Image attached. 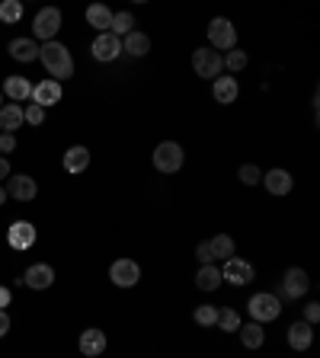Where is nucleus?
Returning a JSON list of instances; mask_svg holds the SVG:
<instances>
[{
  "mask_svg": "<svg viewBox=\"0 0 320 358\" xmlns=\"http://www.w3.org/2000/svg\"><path fill=\"white\" fill-rule=\"evenodd\" d=\"M240 183H244V186H256V183H263L260 167H253V163H244V167H240Z\"/></svg>",
  "mask_w": 320,
  "mask_h": 358,
  "instance_id": "obj_33",
  "label": "nucleus"
},
{
  "mask_svg": "<svg viewBox=\"0 0 320 358\" xmlns=\"http://www.w3.org/2000/svg\"><path fill=\"white\" fill-rule=\"evenodd\" d=\"M10 55L17 61H35L39 58V45H35L33 39H13V42H10Z\"/></svg>",
  "mask_w": 320,
  "mask_h": 358,
  "instance_id": "obj_26",
  "label": "nucleus"
},
{
  "mask_svg": "<svg viewBox=\"0 0 320 358\" xmlns=\"http://www.w3.org/2000/svg\"><path fill=\"white\" fill-rule=\"evenodd\" d=\"M132 26H135V17H132L128 10H125V13H112V26H109V33L122 39V35L132 33Z\"/></svg>",
  "mask_w": 320,
  "mask_h": 358,
  "instance_id": "obj_28",
  "label": "nucleus"
},
{
  "mask_svg": "<svg viewBox=\"0 0 320 358\" xmlns=\"http://www.w3.org/2000/svg\"><path fill=\"white\" fill-rule=\"evenodd\" d=\"M208 250L215 259H224V262H228V259L234 256V240H231L228 233H215L208 240Z\"/></svg>",
  "mask_w": 320,
  "mask_h": 358,
  "instance_id": "obj_27",
  "label": "nucleus"
},
{
  "mask_svg": "<svg viewBox=\"0 0 320 358\" xmlns=\"http://www.w3.org/2000/svg\"><path fill=\"white\" fill-rule=\"evenodd\" d=\"M195 285L202 288V292H215L221 285V269L211 262V266H199V272H195Z\"/></svg>",
  "mask_w": 320,
  "mask_h": 358,
  "instance_id": "obj_25",
  "label": "nucleus"
},
{
  "mask_svg": "<svg viewBox=\"0 0 320 358\" xmlns=\"http://www.w3.org/2000/svg\"><path fill=\"white\" fill-rule=\"evenodd\" d=\"M0 19L3 23H19L23 19V3L19 0H3L0 3Z\"/></svg>",
  "mask_w": 320,
  "mask_h": 358,
  "instance_id": "obj_29",
  "label": "nucleus"
},
{
  "mask_svg": "<svg viewBox=\"0 0 320 358\" xmlns=\"http://www.w3.org/2000/svg\"><path fill=\"white\" fill-rule=\"evenodd\" d=\"M195 259H199L202 266H211V262H215V256H211V250H208V240H202L195 247Z\"/></svg>",
  "mask_w": 320,
  "mask_h": 358,
  "instance_id": "obj_35",
  "label": "nucleus"
},
{
  "mask_svg": "<svg viewBox=\"0 0 320 358\" xmlns=\"http://www.w3.org/2000/svg\"><path fill=\"white\" fill-rule=\"evenodd\" d=\"M3 202H7V189H3V186H0V205H3Z\"/></svg>",
  "mask_w": 320,
  "mask_h": 358,
  "instance_id": "obj_41",
  "label": "nucleus"
},
{
  "mask_svg": "<svg viewBox=\"0 0 320 358\" xmlns=\"http://www.w3.org/2000/svg\"><path fill=\"white\" fill-rule=\"evenodd\" d=\"M237 333H240V342H244L247 349H260L263 342H266L263 323H240L237 326Z\"/></svg>",
  "mask_w": 320,
  "mask_h": 358,
  "instance_id": "obj_24",
  "label": "nucleus"
},
{
  "mask_svg": "<svg viewBox=\"0 0 320 358\" xmlns=\"http://www.w3.org/2000/svg\"><path fill=\"white\" fill-rule=\"evenodd\" d=\"M308 288H311V278H308V272L304 269H288L285 278H282V294L292 301H298L301 294H308Z\"/></svg>",
  "mask_w": 320,
  "mask_h": 358,
  "instance_id": "obj_10",
  "label": "nucleus"
},
{
  "mask_svg": "<svg viewBox=\"0 0 320 358\" xmlns=\"http://www.w3.org/2000/svg\"><path fill=\"white\" fill-rule=\"evenodd\" d=\"M23 282L29 285V288H35V292H45V288L55 285V269L45 266V262H33V266L26 269Z\"/></svg>",
  "mask_w": 320,
  "mask_h": 358,
  "instance_id": "obj_11",
  "label": "nucleus"
},
{
  "mask_svg": "<svg viewBox=\"0 0 320 358\" xmlns=\"http://www.w3.org/2000/svg\"><path fill=\"white\" fill-rule=\"evenodd\" d=\"M221 58H224V67H228V71H244L247 67V51H237V48H231L228 55H221Z\"/></svg>",
  "mask_w": 320,
  "mask_h": 358,
  "instance_id": "obj_32",
  "label": "nucleus"
},
{
  "mask_svg": "<svg viewBox=\"0 0 320 358\" xmlns=\"http://www.w3.org/2000/svg\"><path fill=\"white\" fill-rule=\"evenodd\" d=\"M23 106L19 102H7V106H0V128H3V134H13L19 125H23Z\"/></svg>",
  "mask_w": 320,
  "mask_h": 358,
  "instance_id": "obj_18",
  "label": "nucleus"
},
{
  "mask_svg": "<svg viewBox=\"0 0 320 358\" xmlns=\"http://www.w3.org/2000/svg\"><path fill=\"white\" fill-rule=\"evenodd\" d=\"M311 342H314V326L311 323H292L288 326V346L295 352H304V349H311Z\"/></svg>",
  "mask_w": 320,
  "mask_h": 358,
  "instance_id": "obj_15",
  "label": "nucleus"
},
{
  "mask_svg": "<svg viewBox=\"0 0 320 358\" xmlns=\"http://www.w3.org/2000/svg\"><path fill=\"white\" fill-rule=\"evenodd\" d=\"M39 61L45 64L51 80H58V84L68 80V77H74V58H71V51L61 42H45L42 48H39Z\"/></svg>",
  "mask_w": 320,
  "mask_h": 358,
  "instance_id": "obj_1",
  "label": "nucleus"
},
{
  "mask_svg": "<svg viewBox=\"0 0 320 358\" xmlns=\"http://www.w3.org/2000/svg\"><path fill=\"white\" fill-rule=\"evenodd\" d=\"M10 333V314L7 310H0V339Z\"/></svg>",
  "mask_w": 320,
  "mask_h": 358,
  "instance_id": "obj_38",
  "label": "nucleus"
},
{
  "mask_svg": "<svg viewBox=\"0 0 320 358\" xmlns=\"http://www.w3.org/2000/svg\"><path fill=\"white\" fill-rule=\"evenodd\" d=\"M122 51H128L132 58H144V55L151 51V39L144 33H138V29H132V33L125 35V42H122Z\"/></svg>",
  "mask_w": 320,
  "mask_h": 358,
  "instance_id": "obj_21",
  "label": "nucleus"
},
{
  "mask_svg": "<svg viewBox=\"0 0 320 358\" xmlns=\"http://www.w3.org/2000/svg\"><path fill=\"white\" fill-rule=\"evenodd\" d=\"M80 352L87 358H100L106 352V333L103 330H84L80 333Z\"/></svg>",
  "mask_w": 320,
  "mask_h": 358,
  "instance_id": "obj_16",
  "label": "nucleus"
},
{
  "mask_svg": "<svg viewBox=\"0 0 320 358\" xmlns=\"http://www.w3.org/2000/svg\"><path fill=\"white\" fill-rule=\"evenodd\" d=\"M195 323L215 326L218 323V307H215V304H199V307H195Z\"/></svg>",
  "mask_w": 320,
  "mask_h": 358,
  "instance_id": "obj_30",
  "label": "nucleus"
},
{
  "mask_svg": "<svg viewBox=\"0 0 320 358\" xmlns=\"http://www.w3.org/2000/svg\"><path fill=\"white\" fill-rule=\"evenodd\" d=\"M7 195L17 202H33L35 195H39V186H35L33 176H13V179H7Z\"/></svg>",
  "mask_w": 320,
  "mask_h": 358,
  "instance_id": "obj_12",
  "label": "nucleus"
},
{
  "mask_svg": "<svg viewBox=\"0 0 320 358\" xmlns=\"http://www.w3.org/2000/svg\"><path fill=\"white\" fill-rule=\"evenodd\" d=\"M263 186L272 195H288L292 192V173L288 170H269V173H263Z\"/></svg>",
  "mask_w": 320,
  "mask_h": 358,
  "instance_id": "obj_17",
  "label": "nucleus"
},
{
  "mask_svg": "<svg viewBox=\"0 0 320 358\" xmlns=\"http://www.w3.org/2000/svg\"><path fill=\"white\" fill-rule=\"evenodd\" d=\"M7 176H10V163L0 157V179H7Z\"/></svg>",
  "mask_w": 320,
  "mask_h": 358,
  "instance_id": "obj_40",
  "label": "nucleus"
},
{
  "mask_svg": "<svg viewBox=\"0 0 320 358\" xmlns=\"http://www.w3.org/2000/svg\"><path fill=\"white\" fill-rule=\"evenodd\" d=\"M215 326H221V330H228V333H234L237 326H240V314H237V310H231V307L218 310V323H215Z\"/></svg>",
  "mask_w": 320,
  "mask_h": 358,
  "instance_id": "obj_31",
  "label": "nucleus"
},
{
  "mask_svg": "<svg viewBox=\"0 0 320 358\" xmlns=\"http://www.w3.org/2000/svg\"><path fill=\"white\" fill-rule=\"evenodd\" d=\"M3 93H7L13 102H23V100H29V96H33V84H29L26 77H7Z\"/></svg>",
  "mask_w": 320,
  "mask_h": 358,
  "instance_id": "obj_23",
  "label": "nucleus"
},
{
  "mask_svg": "<svg viewBox=\"0 0 320 358\" xmlns=\"http://www.w3.org/2000/svg\"><path fill=\"white\" fill-rule=\"evenodd\" d=\"M208 48H215L221 55V51H231L237 45V29H234V23L231 19H224V17H215L208 23Z\"/></svg>",
  "mask_w": 320,
  "mask_h": 358,
  "instance_id": "obj_3",
  "label": "nucleus"
},
{
  "mask_svg": "<svg viewBox=\"0 0 320 358\" xmlns=\"http://www.w3.org/2000/svg\"><path fill=\"white\" fill-rule=\"evenodd\" d=\"M317 320H320V304H314V301H311V304H308V307H304V323H317Z\"/></svg>",
  "mask_w": 320,
  "mask_h": 358,
  "instance_id": "obj_36",
  "label": "nucleus"
},
{
  "mask_svg": "<svg viewBox=\"0 0 320 358\" xmlns=\"http://www.w3.org/2000/svg\"><path fill=\"white\" fill-rule=\"evenodd\" d=\"M211 93H215V100H218L221 106H231V102L237 100L240 87H237L234 77H215V87H211Z\"/></svg>",
  "mask_w": 320,
  "mask_h": 358,
  "instance_id": "obj_19",
  "label": "nucleus"
},
{
  "mask_svg": "<svg viewBox=\"0 0 320 358\" xmlns=\"http://www.w3.org/2000/svg\"><path fill=\"white\" fill-rule=\"evenodd\" d=\"M253 266L247 262V259H237V256H231L228 262H224V269H221V282H231V285H247V282H253Z\"/></svg>",
  "mask_w": 320,
  "mask_h": 358,
  "instance_id": "obj_9",
  "label": "nucleus"
},
{
  "mask_svg": "<svg viewBox=\"0 0 320 358\" xmlns=\"http://www.w3.org/2000/svg\"><path fill=\"white\" fill-rule=\"evenodd\" d=\"M138 278H141V266L135 259H116L109 266V282L118 288H135Z\"/></svg>",
  "mask_w": 320,
  "mask_h": 358,
  "instance_id": "obj_7",
  "label": "nucleus"
},
{
  "mask_svg": "<svg viewBox=\"0 0 320 358\" xmlns=\"http://www.w3.org/2000/svg\"><path fill=\"white\" fill-rule=\"evenodd\" d=\"M33 102L35 106H55V102H61V84L58 80H42V84H35L33 87Z\"/></svg>",
  "mask_w": 320,
  "mask_h": 358,
  "instance_id": "obj_14",
  "label": "nucleus"
},
{
  "mask_svg": "<svg viewBox=\"0 0 320 358\" xmlns=\"http://www.w3.org/2000/svg\"><path fill=\"white\" fill-rule=\"evenodd\" d=\"M7 243L13 250H29L35 243V227L29 224V221H13L7 231Z\"/></svg>",
  "mask_w": 320,
  "mask_h": 358,
  "instance_id": "obj_13",
  "label": "nucleus"
},
{
  "mask_svg": "<svg viewBox=\"0 0 320 358\" xmlns=\"http://www.w3.org/2000/svg\"><path fill=\"white\" fill-rule=\"evenodd\" d=\"M87 167H90V150H87L84 144L68 147V154H64V170H68V173H84Z\"/></svg>",
  "mask_w": 320,
  "mask_h": 358,
  "instance_id": "obj_20",
  "label": "nucleus"
},
{
  "mask_svg": "<svg viewBox=\"0 0 320 358\" xmlns=\"http://www.w3.org/2000/svg\"><path fill=\"white\" fill-rule=\"evenodd\" d=\"M23 118L29 122V125H42L45 109H42V106H35V102H33V106H26V109H23Z\"/></svg>",
  "mask_w": 320,
  "mask_h": 358,
  "instance_id": "obj_34",
  "label": "nucleus"
},
{
  "mask_svg": "<svg viewBox=\"0 0 320 358\" xmlns=\"http://www.w3.org/2000/svg\"><path fill=\"white\" fill-rule=\"evenodd\" d=\"M183 160H186V154L177 141H163L154 147V167H157L160 173H177V170L183 167Z\"/></svg>",
  "mask_w": 320,
  "mask_h": 358,
  "instance_id": "obj_4",
  "label": "nucleus"
},
{
  "mask_svg": "<svg viewBox=\"0 0 320 358\" xmlns=\"http://www.w3.org/2000/svg\"><path fill=\"white\" fill-rule=\"evenodd\" d=\"M247 310H250L253 323H269V320H276V316L282 314V304H278L276 294L260 292V294H253V298L247 301Z\"/></svg>",
  "mask_w": 320,
  "mask_h": 358,
  "instance_id": "obj_2",
  "label": "nucleus"
},
{
  "mask_svg": "<svg viewBox=\"0 0 320 358\" xmlns=\"http://www.w3.org/2000/svg\"><path fill=\"white\" fill-rule=\"evenodd\" d=\"M13 147H17V138H13V134H0V150H3V154H10Z\"/></svg>",
  "mask_w": 320,
  "mask_h": 358,
  "instance_id": "obj_37",
  "label": "nucleus"
},
{
  "mask_svg": "<svg viewBox=\"0 0 320 358\" xmlns=\"http://www.w3.org/2000/svg\"><path fill=\"white\" fill-rule=\"evenodd\" d=\"M58 29H61V10L58 7H45V10H39V13H35V23H33L35 39L55 42Z\"/></svg>",
  "mask_w": 320,
  "mask_h": 358,
  "instance_id": "obj_5",
  "label": "nucleus"
},
{
  "mask_svg": "<svg viewBox=\"0 0 320 358\" xmlns=\"http://www.w3.org/2000/svg\"><path fill=\"white\" fill-rule=\"evenodd\" d=\"M10 301H13V294H10V288H0V310L10 307Z\"/></svg>",
  "mask_w": 320,
  "mask_h": 358,
  "instance_id": "obj_39",
  "label": "nucleus"
},
{
  "mask_svg": "<svg viewBox=\"0 0 320 358\" xmlns=\"http://www.w3.org/2000/svg\"><path fill=\"white\" fill-rule=\"evenodd\" d=\"M93 58L96 61H116L118 55H122V39L112 33H100L96 39H93Z\"/></svg>",
  "mask_w": 320,
  "mask_h": 358,
  "instance_id": "obj_8",
  "label": "nucleus"
},
{
  "mask_svg": "<svg viewBox=\"0 0 320 358\" xmlns=\"http://www.w3.org/2000/svg\"><path fill=\"white\" fill-rule=\"evenodd\" d=\"M193 67L199 77H221V71H224V58H221L215 48H195L193 51Z\"/></svg>",
  "mask_w": 320,
  "mask_h": 358,
  "instance_id": "obj_6",
  "label": "nucleus"
},
{
  "mask_svg": "<svg viewBox=\"0 0 320 358\" xmlns=\"http://www.w3.org/2000/svg\"><path fill=\"white\" fill-rule=\"evenodd\" d=\"M87 23L96 29V33H109L112 26V10L103 7V3H93V7H87Z\"/></svg>",
  "mask_w": 320,
  "mask_h": 358,
  "instance_id": "obj_22",
  "label": "nucleus"
}]
</instances>
